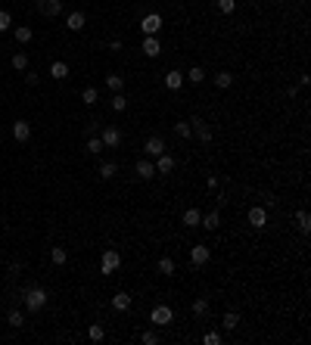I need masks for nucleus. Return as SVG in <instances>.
Masks as SVG:
<instances>
[{"instance_id":"18","label":"nucleus","mask_w":311,"mask_h":345,"mask_svg":"<svg viewBox=\"0 0 311 345\" xmlns=\"http://www.w3.org/2000/svg\"><path fill=\"white\" fill-rule=\"evenodd\" d=\"M159 159V162H156V171H159V174H168V171L171 168H175V159H171L168 153H162V156H156Z\"/></svg>"},{"instance_id":"10","label":"nucleus","mask_w":311,"mask_h":345,"mask_svg":"<svg viewBox=\"0 0 311 345\" xmlns=\"http://www.w3.org/2000/svg\"><path fill=\"white\" fill-rule=\"evenodd\" d=\"M212 258V252H209V246H193L190 249V264H205V261H209Z\"/></svg>"},{"instance_id":"34","label":"nucleus","mask_w":311,"mask_h":345,"mask_svg":"<svg viewBox=\"0 0 311 345\" xmlns=\"http://www.w3.org/2000/svg\"><path fill=\"white\" fill-rule=\"evenodd\" d=\"M103 149H106V146H103V140L90 134V137H87V153H94V156H97V153H103Z\"/></svg>"},{"instance_id":"26","label":"nucleus","mask_w":311,"mask_h":345,"mask_svg":"<svg viewBox=\"0 0 311 345\" xmlns=\"http://www.w3.org/2000/svg\"><path fill=\"white\" fill-rule=\"evenodd\" d=\"M221 327H224V330H237V327H240V314H237V311H227V314L221 317Z\"/></svg>"},{"instance_id":"21","label":"nucleus","mask_w":311,"mask_h":345,"mask_svg":"<svg viewBox=\"0 0 311 345\" xmlns=\"http://www.w3.org/2000/svg\"><path fill=\"white\" fill-rule=\"evenodd\" d=\"M199 221H202V212L199 209H187V212H184V224H187V227H199Z\"/></svg>"},{"instance_id":"35","label":"nucleus","mask_w":311,"mask_h":345,"mask_svg":"<svg viewBox=\"0 0 311 345\" xmlns=\"http://www.w3.org/2000/svg\"><path fill=\"white\" fill-rule=\"evenodd\" d=\"M109 106H112V112H124V109H128V100H124L122 94H112V103H109Z\"/></svg>"},{"instance_id":"8","label":"nucleus","mask_w":311,"mask_h":345,"mask_svg":"<svg viewBox=\"0 0 311 345\" xmlns=\"http://www.w3.org/2000/svg\"><path fill=\"white\" fill-rule=\"evenodd\" d=\"M190 124H193V131H196L199 143H212V137H215V134H212V128H209V124H205L202 118H193Z\"/></svg>"},{"instance_id":"13","label":"nucleus","mask_w":311,"mask_h":345,"mask_svg":"<svg viewBox=\"0 0 311 345\" xmlns=\"http://www.w3.org/2000/svg\"><path fill=\"white\" fill-rule=\"evenodd\" d=\"M50 78H56V81H65V78H68V62L56 59V62L50 65Z\"/></svg>"},{"instance_id":"23","label":"nucleus","mask_w":311,"mask_h":345,"mask_svg":"<svg viewBox=\"0 0 311 345\" xmlns=\"http://www.w3.org/2000/svg\"><path fill=\"white\" fill-rule=\"evenodd\" d=\"M106 87L112 90V94H122V87H124V78H122V75H106Z\"/></svg>"},{"instance_id":"2","label":"nucleus","mask_w":311,"mask_h":345,"mask_svg":"<svg viewBox=\"0 0 311 345\" xmlns=\"http://www.w3.org/2000/svg\"><path fill=\"white\" fill-rule=\"evenodd\" d=\"M44 305H47V292H44L41 286H31V289L25 292V308L28 311H41Z\"/></svg>"},{"instance_id":"27","label":"nucleus","mask_w":311,"mask_h":345,"mask_svg":"<svg viewBox=\"0 0 311 345\" xmlns=\"http://www.w3.org/2000/svg\"><path fill=\"white\" fill-rule=\"evenodd\" d=\"M9 62H13V68H16V72H25V68H28V56L25 53H13V59H9Z\"/></svg>"},{"instance_id":"3","label":"nucleus","mask_w":311,"mask_h":345,"mask_svg":"<svg viewBox=\"0 0 311 345\" xmlns=\"http://www.w3.org/2000/svg\"><path fill=\"white\" fill-rule=\"evenodd\" d=\"M171 320H175V311H171L168 305H156L153 311H149V324H156V327H168Z\"/></svg>"},{"instance_id":"9","label":"nucleus","mask_w":311,"mask_h":345,"mask_svg":"<svg viewBox=\"0 0 311 345\" xmlns=\"http://www.w3.org/2000/svg\"><path fill=\"white\" fill-rule=\"evenodd\" d=\"M140 28H143V34H156L159 28H162V16H156V13H149V16H143V22H140Z\"/></svg>"},{"instance_id":"17","label":"nucleus","mask_w":311,"mask_h":345,"mask_svg":"<svg viewBox=\"0 0 311 345\" xmlns=\"http://www.w3.org/2000/svg\"><path fill=\"white\" fill-rule=\"evenodd\" d=\"M165 87L168 90H181L184 87V72H168L165 75Z\"/></svg>"},{"instance_id":"4","label":"nucleus","mask_w":311,"mask_h":345,"mask_svg":"<svg viewBox=\"0 0 311 345\" xmlns=\"http://www.w3.org/2000/svg\"><path fill=\"white\" fill-rule=\"evenodd\" d=\"M38 13L41 16H60L62 13V0H38Z\"/></svg>"},{"instance_id":"19","label":"nucleus","mask_w":311,"mask_h":345,"mask_svg":"<svg viewBox=\"0 0 311 345\" xmlns=\"http://www.w3.org/2000/svg\"><path fill=\"white\" fill-rule=\"evenodd\" d=\"M184 81H190V84H202V81H205V72H202L199 65H193L190 72H184Z\"/></svg>"},{"instance_id":"31","label":"nucleus","mask_w":311,"mask_h":345,"mask_svg":"<svg viewBox=\"0 0 311 345\" xmlns=\"http://www.w3.org/2000/svg\"><path fill=\"white\" fill-rule=\"evenodd\" d=\"M156 268H159V274H165V277H171V274H175V261H171V258L165 255V258H159V264H156Z\"/></svg>"},{"instance_id":"39","label":"nucleus","mask_w":311,"mask_h":345,"mask_svg":"<svg viewBox=\"0 0 311 345\" xmlns=\"http://www.w3.org/2000/svg\"><path fill=\"white\" fill-rule=\"evenodd\" d=\"M6 324H9V327H22V324H25V317H22L19 311H9V314H6Z\"/></svg>"},{"instance_id":"24","label":"nucleus","mask_w":311,"mask_h":345,"mask_svg":"<svg viewBox=\"0 0 311 345\" xmlns=\"http://www.w3.org/2000/svg\"><path fill=\"white\" fill-rule=\"evenodd\" d=\"M87 339L90 342H103V339H106V330H103L100 324H90L87 327Z\"/></svg>"},{"instance_id":"6","label":"nucleus","mask_w":311,"mask_h":345,"mask_svg":"<svg viewBox=\"0 0 311 345\" xmlns=\"http://www.w3.org/2000/svg\"><path fill=\"white\" fill-rule=\"evenodd\" d=\"M249 224L261 230V227H268V209H261V205H255V209H249Z\"/></svg>"},{"instance_id":"20","label":"nucleus","mask_w":311,"mask_h":345,"mask_svg":"<svg viewBox=\"0 0 311 345\" xmlns=\"http://www.w3.org/2000/svg\"><path fill=\"white\" fill-rule=\"evenodd\" d=\"M65 25H68V31H81L84 28V13H68Z\"/></svg>"},{"instance_id":"7","label":"nucleus","mask_w":311,"mask_h":345,"mask_svg":"<svg viewBox=\"0 0 311 345\" xmlns=\"http://www.w3.org/2000/svg\"><path fill=\"white\" fill-rule=\"evenodd\" d=\"M100 140H103V146H119V143H122V131L115 128V124H106Z\"/></svg>"},{"instance_id":"36","label":"nucleus","mask_w":311,"mask_h":345,"mask_svg":"<svg viewBox=\"0 0 311 345\" xmlns=\"http://www.w3.org/2000/svg\"><path fill=\"white\" fill-rule=\"evenodd\" d=\"M193 314L205 317V314H209V302H205V298H196V302H193Z\"/></svg>"},{"instance_id":"12","label":"nucleus","mask_w":311,"mask_h":345,"mask_svg":"<svg viewBox=\"0 0 311 345\" xmlns=\"http://www.w3.org/2000/svg\"><path fill=\"white\" fill-rule=\"evenodd\" d=\"M13 137H16L19 143H25L28 137H31V124H28V121H22V118H19V121H13Z\"/></svg>"},{"instance_id":"28","label":"nucleus","mask_w":311,"mask_h":345,"mask_svg":"<svg viewBox=\"0 0 311 345\" xmlns=\"http://www.w3.org/2000/svg\"><path fill=\"white\" fill-rule=\"evenodd\" d=\"M175 134L184 137V140H190V137H193V124H190V121H178V124H175Z\"/></svg>"},{"instance_id":"25","label":"nucleus","mask_w":311,"mask_h":345,"mask_svg":"<svg viewBox=\"0 0 311 345\" xmlns=\"http://www.w3.org/2000/svg\"><path fill=\"white\" fill-rule=\"evenodd\" d=\"M296 224H299V230H302V233H308L311 230V215L302 209V212H296Z\"/></svg>"},{"instance_id":"22","label":"nucleus","mask_w":311,"mask_h":345,"mask_svg":"<svg viewBox=\"0 0 311 345\" xmlns=\"http://www.w3.org/2000/svg\"><path fill=\"white\" fill-rule=\"evenodd\" d=\"M13 34H16V44H28V41L34 38V31H31L28 25H16V31H13Z\"/></svg>"},{"instance_id":"1","label":"nucleus","mask_w":311,"mask_h":345,"mask_svg":"<svg viewBox=\"0 0 311 345\" xmlns=\"http://www.w3.org/2000/svg\"><path fill=\"white\" fill-rule=\"evenodd\" d=\"M119 268H122L119 249H106V252H103V261H100V274H115Z\"/></svg>"},{"instance_id":"41","label":"nucleus","mask_w":311,"mask_h":345,"mask_svg":"<svg viewBox=\"0 0 311 345\" xmlns=\"http://www.w3.org/2000/svg\"><path fill=\"white\" fill-rule=\"evenodd\" d=\"M140 339H143V345H156V342H159V333H156V330H146Z\"/></svg>"},{"instance_id":"38","label":"nucleus","mask_w":311,"mask_h":345,"mask_svg":"<svg viewBox=\"0 0 311 345\" xmlns=\"http://www.w3.org/2000/svg\"><path fill=\"white\" fill-rule=\"evenodd\" d=\"M218 9H221L224 16H230V13L237 9V0H218Z\"/></svg>"},{"instance_id":"16","label":"nucleus","mask_w":311,"mask_h":345,"mask_svg":"<svg viewBox=\"0 0 311 345\" xmlns=\"http://www.w3.org/2000/svg\"><path fill=\"white\" fill-rule=\"evenodd\" d=\"M199 227H205V230H218V227H221V215H218V212H209V215H202Z\"/></svg>"},{"instance_id":"5","label":"nucleus","mask_w":311,"mask_h":345,"mask_svg":"<svg viewBox=\"0 0 311 345\" xmlns=\"http://www.w3.org/2000/svg\"><path fill=\"white\" fill-rule=\"evenodd\" d=\"M143 153H146V156H153V159H156V156H162V153H165V140H162L159 134H153V137H149V140L143 143Z\"/></svg>"},{"instance_id":"40","label":"nucleus","mask_w":311,"mask_h":345,"mask_svg":"<svg viewBox=\"0 0 311 345\" xmlns=\"http://www.w3.org/2000/svg\"><path fill=\"white\" fill-rule=\"evenodd\" d=\"M9 25H13V16H9L6 9H0V31H6Z\"/></svg>"},{"instance_id":"37","label":"nucleus","mask_w":311,"mask_h":345,"mask_svg":"<svg viewBox=\"0 0 311 345\" xmlns=\"http://www.w3.org/2000/svg\"><path fill=\"white\" fill-rule=\"evenodd\" d=\"M202 342H205V345H221V333H218V330H209V333L202 336Z\"/></svg>"},{"instance_id":"32","label":"nucleus","mask_w":311,"mask_h":345,"mask_svg":"<svg viewBox=\"0 0 311 345\" xmlns=\"http://www.w3.org/2000/svg\"><path fill=\"white\" fill-rule=\"evenodd\" d=\"M215 84L221 87V90H227L230 84H234V75H230V72H218V75H215Z\"/></svg>"},{"instance_id":"14","label":"nucleus","mask_w":311,"mask_h":345,"mask_svg":"<svg viewBox=\"0 0 311 345\" xmlns=\"http://www.w3.org/2000/svg\"><path fill=\"white\" fill-rule=\"evenodd\" d=\"M134 168H137V174H140L143 180H149V177H156V165H153V162H146V159H140V162H137Z\"/></svg>"},{"instance_id":"15","label":"nucleus","mask_w":311,"mask_h":345,"mask_svg":"<svg viewBox=\"0 0 311 345\" xmlns=\"http://www.w3.org/2000/svg\"><path fill=\"white\" fill-rule=\"evenodd\" d=\"M112 308H115V311H128V308H131V295L128 292H115L112 295Z\"/></svg>"},{"instance_id":"33","label":"nucleus","mask_w":311,"mask_h":345,"mask_svg":"<svg viewBox=\"0 0 311 345\" xmlns=\"http://www.w3.org/2000/svg\"><path fill=\"white\" fill-rule=\"evenodd\" d=\"M81 100H84V106H97V100H100V94H97V87H84V94H81Z\"/></svg>"},{"instance_id":"29","label":"nucleus","mask_w":311,"mask_h":345,"mask_svg":"<svg viewBox=\"0 0 311 345\" xmlns=\"http://www.w3.org/2000/svg\"><path fill=\"white\" fill-rule=\"evenodd\" d=\"M115 171H119V165H115V162H103V165H100V177H103V180H112Z\"/></svg>"},{"instance_id":"11","label":"nucleus","mask_w":311,"mask_h":345,"mask_svg":"<svg viewBox=\"0 0 311 345\" xmlns=\"http://www.w3.org/2000/svg\"><path fill=\"white\" fill-rule=\"evenodd\" d=\"M159 53H162V44H159V41L153 38V34H146V38H143V56H149V59H156Z\"/></svg>"},{"instance_id":"30","label":"nucleus","mask_w":311,"mask_h":345,"mask_svg":"<svg viewBox=\"0 0 311 345\" xmlns=\"http://www.w3.org/2000/svg\"><path fill=\"white\" fill-rule=\"evenodd\" d=\"M50 258H53V264H65V261H68V252H65L62 246H53V249H50Z\"/></svg>"}]
</instances>
